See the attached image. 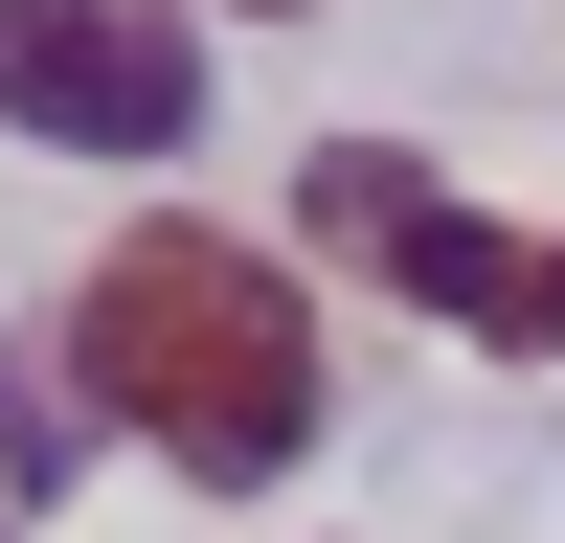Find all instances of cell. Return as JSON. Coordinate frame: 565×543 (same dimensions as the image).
I'll return each instance as SVG.
<instances>
[{
    "mask_svg": "<svg viewBox=\"0 0 565 543\" xmlns=\"http://www.w3.org/2000/svg\"><path fill=\"white\" fill-rule=\"evenodd\" d=\"M295 226L362 272V295L452 317V340H476V317H498V272H521V226H498L476 181H430L407 136H317V159H295Z\"/></svg>",
    "mask_w": 565,
    "mask_h": 543,
    "instance_id": "3957f363",
    "label": "cell"
},
{
    "mask_svg": "<svg viewBox=\"0 0 565 543\" xmlns=\"http://www.w3.org/2000/svg\"><path fill=\"white\" fill-rule=\"evenodd\" d=\"M0 543H23V521H0Z\"/></svg>",
    "mask_w": 565,
    "mask_h": 543,
    "instance_id": "8992f818",
    "label": "cell"
},
{
    "mask_svg": "<svg viewBox=\"0 0 565 543\" xmlns=\"http://www.w3.org/2000/svg\"><path fill=\"white\" fill-rule=\"evenodd\" d=\"M0 136L181 159V136H204V45H181L159 0H0Z\"/></svg>",
    "mask_w": 565,
    "mask_h": 543,
    "instance_id": "7a4b0ae2",
    "label": "cell"
},
{
    "mask_svg": "<svg viewBox=\"0 0 565 543\" xmlns=\"http://www.w3.org/2000/svg\"><path fill=\"white\" fill-rule=\"evenodd\" d=\"M90 453V385H68V340H0V498H45Z\"/></svg>",
    "mask_w": 565,
    "mask_h": 543,
    "instance_id": "277c9868",
    "label": "cell"
},
{
    "mask_svg": "<svg viewBox=\"0 0 565 543\" xmlns=\"http://www.w3.org/2000/svg\"><path fill=\"white\" fill-rule=\"evenodd\" d=\"M68 385L114 407L159 476L249 498V476H295V453H317L340 362H317V295L249 249V226H114L90 295H68Z\"/></svg>",
    "mask_w": 565,
    "mask_h": 543,
    "instance_id": "6da1fadb",
    "label": "cell"
},
{
    "mask_svg": "<svg viewBox=\"0 0 565 543\" xmlns=\"http://www.w3.org/2000/svg\"><path fill=\"white\" fill-rule=\"evenodd\" d=\"M476 340H498V362H565V226H521V272H498Z\"/></svg>",
    "mask_w": 565,
    "mask_h": 543,
    "instance_id": "5b68a950",
    "label": "cell"
}]
</instances>
